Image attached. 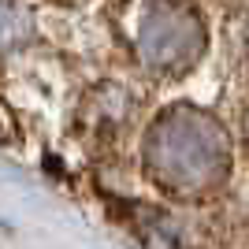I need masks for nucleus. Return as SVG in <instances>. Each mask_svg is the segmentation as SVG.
I'll use <instances>...</instances> for the list:
<instances>
[{
    "label": "nucleus",
    "instance_id": "nucleus-1",
    "mask_svg": "<svg viewBox=\"0 0 249 249\" xmlns=\"http://www.w3.org/2000/svg\"><path fill=\"white\" fill-rule=\"evenodd\" d=\"M145 171L171 197H208L231 175V138L216 115L175 104L153 119L142 149Z\"/></svg>",
    "mask_w": 249,
    "mask_h": 249
},
{
    "label": "nucleus",
    "instance_id": "nucleus-4",
    "mask_svg": "<svg viewBox=\"0 0 249 249\" xmlns=\"http://www.w3.org/2000/svg\"><path fill=\"white\" fill-rule=\"evenodd\" d=\"M138 234H142L145 249H186V242H182V234L175 231V223L167 216H156V212H145Z\"/></svg>",
    "mask_w": 249,
    "mask_h": 249
},
{
    "label": "nucleus",
    "instance_id": "nucleus-2",
    "mask_svg": "<svg viewBox=\"0 0 249 249\" xmlns=\"http://www.w3.org/2000/svg\"><path fill=\"white\" fill-rule=\"evenodd\" d=\"M119 37L145 71L182 74L205 56V19L194 0H123Z\"/></svg>",
    "mask_w": 249,
    "mask_h": 249
},
{
    "label": "nucleus",
    "instance_id": "nucleus-3",
    "mask_svg": "<svg viewBox=\"0 0 249 249\" xmlns=\"http://www.w3.org/2000/svg\"><path fill=\"white\" fill-rule=\"evenodd\" d=\"M34 37V15L19 0H0V56L22 49Z\"/></svg>",
    "mask_w": 249,
    "mask_h": 249
},
{
    "label": "nucleus",
    "instance_id": "nucleus-6",
    "mask_svg": "<svg viewBox=\"0 0 249 249\" xmlns=\"http://www.w3.org/2000/svg\"><path fill=\"white\" fill-rule=\"evenodd\" d=\"M63 4H86V0H63Z\"/></svg>",
    "mask_w": 249,
    "mask_h": 249
},
{
    "label": "nucleus",
    "instance_id": "nucleus-5",
    "mask_svg": "<svg viewBox=\"0 0 249 249\" xmlns=\"http://www.w3.org/2000/svg\"><path fill=\"white\" fill-rule=\"evenodd\" d=\"M238 45H242V49H238L242 52V63H246V71H249V22H246V30H242V41Z\"/></svg>",
    "mask_w": 249,
    "mask_h": 249
}]
</instances>
